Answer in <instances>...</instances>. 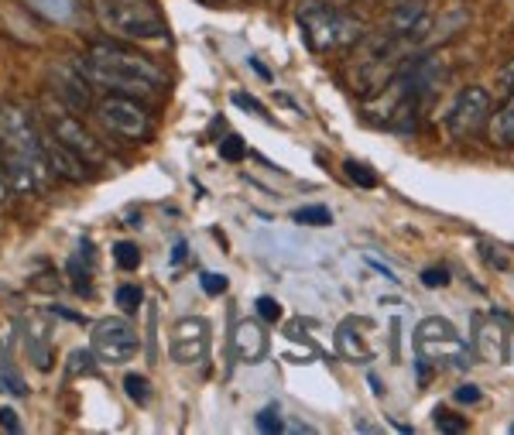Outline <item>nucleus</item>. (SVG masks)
I'll return each instance as SVG.
<instances>
[{
	"instance_id": "obj_1",
	"label": "nucleus",
	"mask_w": 514,
	"mask_h": 435,
	"mask_svg": "<svg viewBox=\"0 0 514 435\" xmlns=\"http://www.w3.org/2000/svg\"><path fill=\"white\" fill-rule=\"evenodd\" d=\"M93 14L103 31L131 42H158L168 35L155 0H93Z\"/></svg>"
},
{
	"instance_id": "obj_2",
	"label": "nucleus",
	"mask_w": 514,
	"mask_h": 435,
	"mask_svg": "<svg viewBox=\"0 0 514 435\" xmlns=\"http://www.w3.org/2000/svg\"><path fill=\"white\" fill-rule=\"evenodd\" d=\"M415 353L422 364L436 370H467L473 364V350L460 336V329L443 316H429L415 329Z\"/></svg>"
},
{
	"instance_id": "obj_3",
	"label": "nucleus",
	"mask_w": 514,
	"mask_h": 435,
	"mask_svg": "<svg viewBox=\"0 0 514 435\" xmlns=\"http://www.w3.org/2000/svg\"><path fill=\"white\" fill-rule=\"evenodd\" d=\"M299 28L312 52H329V48L353 45L364 35V24L350 14L336 11L323 0H302L299 4Z\"/></svg>"
},
{
	"instance_id": "obj_4",
	"label": "nucleus",
	"mask_w": 514,
	"mask_h": 435,
	"mask_svg": "<svg viewBox=\"0 0 514 435\" xmlns=\"http://www.w3.org/2000/svg\"><path fill=\"white\" fill-rule=\"evenodd\" d=\"M90 66L103 69V72H114V76H131V79H144V83L158 86L162 90L165 86V72L155 66V62L148 59V55L134 52V48L127 45H117V42H93L86 48L83 55Z\"/></svg>"
},
{
	"instance_id": "obj_5",
	"label": "nucleus",
	"mask_w": 514,
	"mask_h": 435,
	"mask_svg": "<svg viewBox=\"0 0 514 435\" xmlns=\"http://www.w3.org/2000/svg\"><path fill=\"white\" fill-rule=\"evenodd\" d=\"M96 117L107 127L110 134L124 141H144L151 134V114L144 110V103H138V96H124V93H110L107 100L96 103Z\"/></svg>"
},
{
	"instance_id": "obj_6",
	"label": "nucleus",
	"mask_w": 514,
	"mask_h": 435,
	"mask_svg": "<svg viewBox=\"0 0 514 435\" xmlns=\"http://www.w3.org/2000/svg\"><path fill=\"white\" fill-rule=\"evenodd\" d=\"M491 107H494L491 90H484V86H463L446 114L449 138L467 141L473 134H480L487 127V120H491Z\"/></svg>"
},
{
	"instance_id": "obj_7",
	"label": "nucleus",
	"mask_w": 514,
	"mask_h": 435,
	"mask_svg": "<svg viewBox=\"0 0 514 435\" xmlns=\"http://www.w3.org/2000/svg\"><path fill=\"white\" fill-rule=\"evenodd\" d=\"M90 346H93V357L103 360V364H127V360H134V353H138L141 336L124 316H110L93 326Z\"/></svg>"
},
{
	"instance_id": "obj_8",
	"label": "nucleus",
	"mask_w": 514,
	"mask_h": 435,
	"mask_svg": "<svg viewBox=\"0 0 514 435\" xmlns=\"http://www.w3.org/2000/svg\"><path fill=\"white\" fill-rule=\"evenodd\" d=\"M511 350V319L501 312H473V353L487 364H504Z\"/></svg>"
},
{
	"instance_id": "obj_9",
	"label": "nucleus",
	"mask_w": 514,
	"mask_h": 435,
	"mask_svg": "<svg viewBox=\"0 0 514 435\" xmlns=\"http://www.w3.org/2000/svg\"><path fill=\"white\" fill-rule=\"evenodd\" d=\"M172 360L182 367H203L210 357V322L199 316H186L175 322L172 340H168Z\"/></svg>"
},
{
	"instance_id": "obj_10",
	"label": "nucleus",
	"mask_w": 514,
	"mask_h": 435,
	"mask_svg": "<svg viewBox=\"0 0 514 435\" xmlns=\"http://www.w3.org/2000/svg\"><path fill=\"white\" fill-rule=\"evenodd\" d=\"M48 131H52V138L66 144L69 151H76L86 165H103V161H107V148L86 131L83 120L72 117V110H52V114H48Z\"/></svg>"
},
{
	"instance_id": "obj_11",
	"label": "nucleus",
	"mask_w": 514,
	"mask_h": 435,
	"mask_svg": "<svg viewBox=\"0 0 514 435\" xmlns=\"http://www.w3.org/2000/svg\"><path fill=\"white\" fill-rule=\"evenodd\" d=\"M52 93L62 100V107L72 114H83L93 107V83L76 66H55L52 69Z\"/></svg>"
},
{
	"instance_id": "obj_12",
	"label": "nucleus",
	"mask_w": 514,
	"mask_h": 435,
	"mask_svg": "<svg viewBox=\"0 0 514 435\" xmlns=\"http://www.w3.org/2000/svg\"><path fill=\"white\" fill-rule=\"evenodd\" d=\"M42 155L48 161V172H52L55 179L72 182V185L90 179V172H86L90 165H86V161L79 158L76 151H69L59 138H52V134H42Z\"/></svg>"
},
{
	"instance_id": "obj_13",
	"label": "nucleus",
	"mask_w": 514,
	"mask_h": 435,
	"mask_svg": "<svg viewBox=\"0 0 514 435\" xmlns=\"http://www.w3.org/2000/svg\"><path fill=\"white\" fill-rule=\"evenodd\" d=\"M367 319H343L340 326H336V353H340L343 360H350V364H371L374 360V346L367 343Z\"/></svg>"
},
{
	"instance_id": "obj_14",
	"label": "nucleus",
	"mask_w": 514,
	"mask_h": 435,
	"mask_svg": "<svg viewBox=\"0 0 514 435\" xmlns=\"http://www.w3.org/2000/svg\"><path fill=\"white\" fill-rule=\"evenodd\" d=\"M234 353L240 364H261L268 357V333L261 319H240L234 329Z\"/></svg>"
},
{
	"instance_id": "obj_15",
	"label": "nucleus",
	"mask_w": 514,
	"mask_h": 435,
	"mask_svg": "<svg viewBox=\"0 0 514 435\" xmlns=\"http://www.w3.org/2000/svg\"><path fill=\"white\" fill-rule=\"evenodd\" d=\"M487 138H491V144H497V148H514V96H508V100L501 103V110L487 120Z\"/></svg>"
},
{
	"instance_id": "obj_16",
	"label": "nucleus",
	"mask_w": 514,
	"mask_h": 435,
	"mask_svg": "<svg viewBox=\"0 0 514 435\" xmlns=\"http://www.w3.org/2000/svg\"><path fill=\"white\" fill-rule=\"evenodd\" d=\"M24 343H28L31 364H35L38 370H48V367H52V350H48V340H45L42 329L31 326V329H28V336H24Z\"/></svg>"
},
{
	"instance_id": "obj_17",
	"label": "nucleus",
	"mask_w": 514,
	"mask_h": 435,
	"mask_svg": "<svg viewBox=\"0 0 514 435\" xmlns=\"http://www.w3.org/2000/svg\"><path fill=\"white\" fill-rule=\"evenodd\" d=\"M292 220L299 223V227H329V223H333V213H329L326 206H302L292 213Z\"/></svg>"
},
{
	"instance_id": "obj_18",
	"label": "nucleus",
	"mask_w": 514,
	"mask_h": 435,
	"mask_svg": "<svg viewBox=\"0 0 514 435\" xmlns=\"http://www.w3.org/2000/svg\"><path fill=\"white\" fill-rule=\"evenodd\" d=\"M114 261H117L120 271H138L141 268L138 244H131V240H120V244H114Z\"/></svg>"
},
{
	"instance_id": "obj_19",
	"label": "nucleus",
	"mask_w": 514,
	"mask_h": 435,
	"mask_svg": "<svg viewBox=\"0 0 514 435\" xmlns=\"http://www.w3.org/2000/svg\"><path fill=\"white\" fill-rule=\"evenodd\" d=\"M124 391H127V398H131L134 405H148V401H151V381L144 374H127L124 377Z\"/></svg>"
},
{
	"instance_id": "obj_20",
	"label": "nucleus",
	"mask_w": 514,
	"mask_h": 435,
	"mask_svg": "<svg viewBox=\"0 0 514 435\" xmlns=\"http://www.w3.org/2000/svg\"><path fill=\"white\" fill-rule=\"evenodd\" d=\"M432 422H436V429H439V432H449V435L467 432V429H470L467 418H463V415H453L449 408H436V412H432Z\"/></svg>"
},
{
	"instance_id": "obj_21",
	"label": "nucleus",
	"mask_w": 514,
	"mask_h": 435,
	"mask_svg": "<svg viewBox=\"0 0 514 435\" xmlns=\"http://www.w3.org/2000/svg\"><path fill=\"white\" fill-rule=\"evenodd\" d=\"M343 168H347V179H350V182L364 185V189H374V185H377V175L364 165V161H353V158H350Z\"/></svg>"
},
{
	"instance_id": "obj_22",
	"label": "nucleus",
	"mask_w": 514,
	"mask_h": 435,
	"mask_svg": "<svg viewBox=\"0 0 514 435\" xmlns=\"http://www.w3.org/2000/svg\"><path fill=\"white\" fill-rule=\"evenodd\" d=\"M257 319L268 322V326H275V322L281 319V302L271 295H261L257 298Z\"/></svg>"
},
{
	"instance_id": "obj_23",
	"label": "nucleus",
	"mask_w": 514,
	"mask_h": 435,
	"mask_svg": "<svg viewBox=\"0 0 514 435\" xmlns=\"http://www.w3.org/2000/svg\"><path fill=\"white\" fill-rule=\"evenodd\" d=\"M141 298H144V292H141L138 285H120V288H117V305H120L124 312H134V309H138Z\"/></svg>"
},
{
	"instance_id": "obj_24",
	"label": "nucleus",
	"mask_w": 514,
	"mask_h": 435,
	"mask_svg": "<svg viewBox=\"0 0 514 435\" xmlns=\"http://www.w3.org/2000/svg\"><path fill=\"white\" fill-rule=\"evenodd\" d=\"M257 429H261V432H281V429H285V422H281L278 405H268L261 415H257Z\"/></svg>"
},
{
	"instance_id": "obj_25",
	"label": "nucleus",
	"mask_w": 514,
	"mask_h": 435,
	"mask_svg": "<svg viewBox=\"0 0 514 435\" xmlns=\"http://www.w3.org/2000/svg\"><path fill=\"white\" fill-rule=\"evenodd\" d=\"M199 285H203V292L206 295H223L230 288V281H227V275H213V271H203V275H199Z\"/></svg>"
},
{
	"instance_id": "obj_26",
	"label": "nucleus",
	"mask_w": 514,
	"mask_h": 435,
	"mask_svg": "<svg viewBox=\"0 0 514 435\" xmlns=\"http://www.w3.org/2000/svg\"><path fill=\"white\" fill-rule=\"evenodd\" d=\"M93 374V350H72L69 353V374Z\"/></svg>"
},
{
	"instance_id": "obj_27",
	"label": "nucleus",
	"mask_w": 514,
	"mask_h": 435,
	"mask_svg": "<svg viewBox=\"0 0 514 435\" xmlns=\"http://www.w3.org/2000/svg\"><path fill=\"white\" fill-rule=\"evenodd\" d=\"M422 285L425 288H446L449 285V268H443V264H439V268H425Z\"/></svg>"
},
{
	"instance_id": "obj_28",
	"label": "nucleus",
	"mask_w": 514,
	"mask_h": 435,
	"mask_svg": "<svg viewBox=\"0 0 514 435\" xmlns=\"http://www.w3.org/2000/svg\"><path fill=\"white\" fill-rule=\"evenodd\" d=\"M497 90L504 96H514V59L504 62L501 72H497Z\"/></svg>"
},
{
	"instance_id": "obj_29",
	"label": "nucleus",
	"mask_w": 514,
	"mask_h": 435,
	"mask_svg": "<svg viewBox=\"0 0 514 435\" xmlns=\"http://www.w3.org/2000/svg\"><path fill=\"white\" fill-rule=\"evenodd\" d=\"M0 388H7L11 394H18V398H24V394H28V388H24V381L18 374H14L11 367H4V377H0Z\"/></svg>"
},
{
	"instance_id": "obj_30",
	"label": "nucleus",
	"mask_w": 514,
	"mask_h": 435,
	"mask_svg": "<svg viewBox=\"0 0 514 435\" xmlns=\"http://www.w3.org/2000/svg\"><path fill=\"white\" fill-rule=\"evenodd\" d=\"M220 155L227 158V161H240V158H244V141L230 134L227 141H220Z\"/></svg>"
},
{
	"instance_id": "obj_31",
	"label": "nucleus",
	"mask_w": 514,
	"mask_h": 435,
	"mask_svg": "<svg viewBox=\"0 0 514 435\" xmlns=\"http://www.w3.org/2000/svg\"><path fill=\"white\" fill-rule=\"evenodd\" d=\"M230 100H234V107H244V110H254V114L268 117V110H264V103H257L254 96H247V93H234V96H230Z\"/></svg>"
},
{
	"instance_id": "obj_32",
	"label": "nucleus",
	"mask_w": 514,
	"mask_h": 435,
	"mask_svg": "<svg viewBox=\"0 0 514 435\" xmlns=\"http://www.w3.org/2000/svg\"><path fill=\"white\" fill-rule=\"evenodd\" d=\"M453 398L460 401V405H477V401H480V388H477V384H463V388H456Z\"/></svg>"
},
{
	"instance_id": "obj_33",
	"label": "nucleus",
	"mask_w": 514,
	"mask_h": 435,
	"mask_svg": "<svg viewBox=\"0 0 514 435\" xmlns=\"http://www.w3.org/2000/svg\"><path fill=\"white\" fill-rule=\"evenodd\" d=\"M0 425H4L7 432H21V422H18V412H14L11 405L0 408Z\"/></svg>"
},
{
	"instance_id": "obj_34",
	"label": "nucleus",
	"mask_w": 514,
	"mask_h": 435,
	"mask_svg": "<svg viewBox=\"0 0 514 435\" xmlns=\"http://www.w3.org/2000/svg\"><path fill=\"white\" fill-rule=\"evenodd\" d=\"M182 257H186V240H175V251H172V261L179 264Z\"/></svg>"
},
{
	"instance_id": "obj_35",
	"label": "nucleus",
	"mask_w": 514,
	"mask_h": 435,
	"mask_svg": "<svg viewBox=\"0 0 514 435\" xmlns=\"http://www.w3.org/2000/svg\"><path fill=\"white\" fill-rule=\"evenodd\" d=\"M353 429H357V432H377L371 422H357V425H353Z\"/></svg>"
},
{
	"instance_id": "obj_36",
	"label": "nucleus",
	"mask_w": 514,
	"mask_h": 435,
	"mask_svg": "<svg viewBox=\"0 0 514 435\" xmlns=\"http://www.w3.org/2000/svg\"><path fill=\"white\" fill-rule=\"evenodd\" d=\"M511 432H514V425H511Z\"/></svg>"
}]
</instances>
